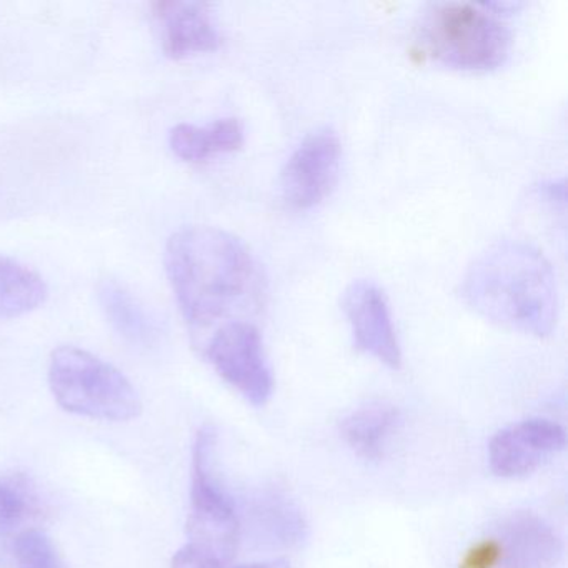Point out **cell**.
I'll use <instances>...</instances> for the list:
<instances>
[{
  "instance_id": "8992f818",
  "label": "cell",
  "mask_w": 568,
  "mask_h": 568,
  "mask_svg": "<svg viewBox=\"0 0 568 568\" xmlns=\"http://www.w3.org/2000/svg\"><path fill=\"white\" fill-rule=\"evenodd\" d=\"M205 355L219 377L248 404L264 407L271 400L274 377L265 357L261 332L255 325L229 322L212 335Z\"/></svg>"
},
{
  "instance_id": "44dd1931",
  "label": "cell",
  "mask_w": 568,
  "mask_h": 568,
  "mask_svg": "<svg viewBox=\"0 0 568 568\" xmlns=\"http://www.w3.org/2000/svg\"><path fill=\"white\" fill-rule=\"evenodd\" d=\"M541 197L545 199V202H550L551 205L560 204L561 207L565 205V184L564 181H548L544 182L540 185Z\"/></svg>"
},
{
  "instance_id": "7402d4cb",
  "label": "cell",
  "mask_w": 568,
  "mask_h": 568,
  "mask_svg": "<svg viewBox=\"0 0 568 568\" xmlns=\"http://www.w3.org/2000/svg\"><path fill=\"white\" fill-rule=\"evenodd\" d=\"M237 568H291V564L284 558L281 560H271V561H258V564L251 565H242V567Z\"/></svg>"
},
{
  "instance_id": "9a60e30c",
  "label": "cell",
  "mask_w": 568,
  "mask_h": 568,
  "mask_svg": "<svg viewBox=\"0 0 568 568\" xmlns=\"http://www.w3.org/2000/svg\"><path fill=\"white\" fill-rule=\"evenodd\" d=\"M48 285L38 272L8 255H0V317L31 314L48 301Z\"/></svg>"
},
{
  "instance_id": "d6986e66",
  "label": "cell",
  "mask_w": 568,
  "mask_h": 568,
  "mask_svg": "<svg viewBox=\"0 0 568 568\" xmlns=\"http://www.w3.org/2000/svg\"><path fill=\"white\" fill-rule=\"evenodd\" d=\"M500 560L501 547L498 538H481L465 551L458 568H498Z\"/></svg>"
},
{
  "instance_id": "7c38bea8",
  "label": "cell",
  "mask_w": 568,
  "mask_h": 568,
  "mask_svg": "<svg viewBox=\"0 0 568 568\" xmlns=\"http://www.w3.org/2000/svg\"><path fill=\"white\" fill-rule=\"evenodd\" d=\"M98 298L109 324L129 344L151 348L161 338V327L148 308L114 278L98 284Z\"/></svg>"
},
{
  "instance_id": "e0dca14e",
  "label": "cell",
  "mask_w": 568,
  "mask_h": 568,
  "mask_svg": "<svg viewBox=\"0 0 568 568\" xmlns=\"http://www.w3.org/2000/svg\"><path fill=\"white\" fill-rule=\"evenodd\" d=\"M255 530L272 545L292 547L305 535V524L297 508L281 495H264L255 501Z\"/></svg>"
},
{
  "instance_id": "4fadbf2b",
  "label": "cell",
  "mask_w": 568,
  "mask_h": 568,
  "mask_svg": "<svg viewBox=\"0 0 568 568\" xmlns=\"http://www.w3.org/2000/svg\"><path fill=\"white\" fill-rule=\"evenodd\" d=\"M244 144V128L235 118L219 119L211 125L179 124L169 134V145L181 161L199 164L219 154L237 151Z\"/></svg>"
},
{
  "instance_id": "5b68a950",
  "label": "cell",
  "mask_w": 568,
  "mask_h": 568,
  "mask_svg": "<svg viewBox=\"0 0 568 568\" xmlns=\"http://www.w3.org/2000/svg\"><path fill=\"white\" fill-rule=\"evenodd\" d=\"M217 432L212 425L199 428L192 450L189 545L211 555L224 567L237 551L241 521L234 505L212 474Z\"/></svg>"
},
{
  "instance_id": "277c9868",
  "label": "cell",
  "mask_w": 568,
  "mask_h": 568,
  "mask_svg": "<svg viewBox=\"0 0 568 568\" xmlns=\"http://www.w3.org/2000/svg\"><path fill=\"white\" fill-rule=\"evenodd\" d=\"M48 375L55 402L69 414L108 422H129L141 415L142 400L131 381L84 348H55Z\"/></svg>"
},
{
  "instance_id": "7a4b0ae2",
  "label": "cell",
  "mask_w": 568,
  "mask_h": 568,
  "mask_svg": "<svg viewBox=\"0 0 568 568\" xmlns=\"http://www.w3.org/2000/svg\"><path fill=\"white\" fill-rule=\"evenodd\" d=\"M165 272L185 321L204 328L241 307L257 281L254 258L229 232L192 225L165 245Z\"/></svg>"
},
{
  "instance_id": "5bb4252c",
  "label": "cell",
  "mask_w": 568,
  "mask_h": 568,
  "mask_svg": "<svg viewBox=\"0 0 568 568\" xmlns=\"http://www.w3.org/2000/svg\"><path fill=\"white\" fill-rule=\"evenodd\" d=\"M398 420L400 414L394 405H364L342 422V437L361 457L378 460L384 455L388 438L397 428Z\"/></svg>"
},
{
  "instance_id": "8fae6325",
  "label": "cell",
  "mask_w": 568,
  "mask_h": 568,
  "mask_svg": "<svg viewBox=\"0 0 568 568\" xmlns=\"http://www.w3.org/2000/svg\"><path fill=\"white\" fill-rule=\"evenodd\" d=\"M497 538L501 547L498 568H551L564 551L554 528L528 511L505 518Z\"/></svg>"
},
{
  "instance_id": "ffe728a7",
  "label": "cell",
  "mask_w": 568,
  "mask_h": 568,
  "mask_svg": "<svg viewBox=\"0 0 568 568\" xmlns=\"http://www.w3.org/2000/svg\"><path fill=\"white\" fill-rule=\"evenodd\" d=\"M171 568H222V565L211 555L187 544L174 555Z\"/></svg>"
},
{
  "instance_id": "6da1fadb",
  "label": "cell",
  "mask_w": 568,
  "mask_h": 568,
  "mask_svg": "<svg viewBox=\"0 0 568 568\" xmlns=\"http://www.w3.org/2000/svg\"><path fill=\"white\" fill-rule=\"evenodd\" d=\"M460 295L471 311L510 331L548 337L557 327L554 268L527 242L500 241L485 248L465 272Z\"/></svg>"
},
{
  "instance_id": "30bf717a",
  "label": "cell",
  "mask_w": 568,
  "mask_h": 568,
  "mask_svg": "<svg viewBox=\"0 0 568 568\" xmlns=\"http://www.w3.org/2000/svg\"><path fill=\"white\" fill-rule=\"evenodd\" d=\"M154 16L161 26L162 49L171 59L217 51L221 32L205 2H158Z\"/></svg>"
},
{
  "instance_id": "3957f363",
  "label": "cell",
  "mask_w": 568,
  "mask_h": 568,
  "mask_svg": "<svg viewBox=\"0 0 568 568\" xmlns=\"http://www.w3.org/2000/svg\"><path fill=\"white\" fill-rule=\"evenodd\" d=\"M425 54L460 71L485 72L504 64L510 34L485 4L444 2L432 6L420 28Z\"/></svg>"
},
{
  "instance_id": "9c48e42d",
  "label": "cell",
  "mask_w": 568,
  "mask_h": 568,
  "mask_svg": "<svg viewBox=\"0 0 568 568\" xmlns=\"http://www.w3.org/2000/svg\"><path fill=\"white\" fill-rule=\"evenodd\" d=\"M565 442L564 427L545 418H530L504 428L491 438L488 462L497 477H525L564 450Z\"/></svg>"
},
{
  "instance_id": "ac0fdd59",
  "label": "cell",
  "mask_w": 568,
  "mask_h": 568,
  "mask_svg": "<svg viewBox=\"0 0 568 568\" xmlns=\"http://www.w3.org/2000/svg\"><path fill=\"white\" fill-rule=\"evenodd\" d=\"M14 555L19 568H69L54 541L39 528L19 531Z\"/></svg>"
},
{
  "instance_id": "2e32d148",
  "label": "cell",
  "mask_w": 568,
  "mask_h": 568,
  "mask_svg": "<svg viewBox=\"0 0 568 568\" xmlns=\"http://www.w3.org/2000/svg\"><path fill=\"white\" fill-rule=\"evenodd\" d=\"M44 500L38 485L21 471L0 475V531H12L39 520Z\"/></svg>"
},
{
  "instance_id": "ba28073f",
  "label": "cell",
  "mask_w": 568,
  "mask_h": 568,
  "mask_svg": "<svg viewBox=\"0 0 568 568\" xmlns=\"http://www.w3.org/2000/svg\"><path fill=\"white\" fill-rule=\"evenodd\" d=\"M342 308L351 324L355 347L387 367L400 368V344L384 291L375 282L358 278L344 292Z\"/></svg>"
},
{
  "instance_id": "52a82bcc",
  "label": "cell",
  "mask_w": 568,
  "mask_h": 568,
  "mask_svg": "<svg viewBox=\"0 0 568 568\" xmlns=\"http://www.w3.org/2000/svg\"><path fill=\"white\" fill-rule=\"evenodd\" d=\"M342 144L331 128L311 132L285 162L281 191L285 202L298 211L321 204L338 179Z\"/></svg>"
}]
</instances>
